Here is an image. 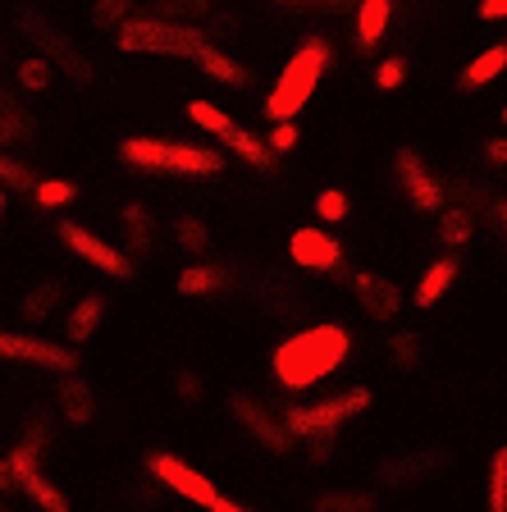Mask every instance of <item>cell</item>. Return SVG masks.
Listing matches in <instances>:
<instances>
[{
	"mask_svg": "<svg viewBox=\"0 0 507 512\" xmlns=\"http://www.w3.org/2000/svg\"><path fill=\"white\" fill-rule=\"evenodd\" d=\"M348 357H352V334L338 320H320V325H307V330H297L275 343L270 375H275V384L288 389V394H307L320 380L343 371Z\"/></svg>",
	"mask_w": 507,
	"mask_h": 512,
	"instance_id": "obj_1",
	"label": "cell"
},
{
	"mask_svg": "<svg viewBox=\"0 0 507 512\" xmlns=\"http://www.w3.org/2000/svg\"><path fill=\"white\" fill-rule=\"evenodd\" d=\"M46 448H51V421H46L42 412H32L28 421H23L14 448L5 453V462H10V471H14V490H19L37 512H74L69 494L46 476V462H42Z\"/></svg>",
	"mask_w": 507,
	"mask_h": 512,
	"instance_id": "obj_2",
	"label": "cell"
},
{
	"mask_svg": "<svg viewBox=\"0 0 507 512\" xmlns=\"http://www.w3.org/2000/svg\"><path fill=\"white\" fill-rule=\"evenodd\" d=\"M329 64H334V46H329L325 37H307V42L288 55V64L279 69L275 87H270V96H265V115H270V124H288V119H297L302 110H307V101L316 96L320 78L329 74Z\"/></svg>",
	"mask_w": 507,
	"mask_h": 512,
	"instance_id": "obj_3",
	"label": "cell"
},
{
	"mask_svg": "<svg viewBox=\"0 0 507 512\" xmlns=\"http://www.w3.org/2000/svg\"><path fill=\"white\" fill-rule=\"evenodd\" d=\"M119 160L133 165V170L192 174V179H206V174L224 170V151L201 147V142H183V138H147V133H133V138L119 142Z\"/></svg>",
	"mask_w": 507,
	"mask_h": 512,
	"instance_id": "obj_4",
	"label": "cell"
},
{
	"mask_svg": "<svg viewBox=\"0 0 507 512\" xmlns=\"http://www.w3.org/2000/svg\"><path fill=\"white\" fill-rule=\"evenodd\" d=\"M211 42L201 23H174L160 14H133L115 28V46L124 55H174V60H197L201 46Z\"/></svg>",
	"mask_w": 507,
	"mask_h": 512,
	"instance_id": "obj_5",
	"label": "cell"
},
{
	"mask_svg": "<svg viewBox=\"0 0 507 512\" xmlns=\"http://www.w3.org/2000/svg\"><path fill=\"white\" fill-rule=\"evenodd\" d=\"M375 394L370 389H343V394H329V398H316V403H293L284 412V426L293 430V439H334L338 430L348 426L352 416L370 412Z\"/></svg>",
	"mask_w": 507,
	"mask_h": 512,
	"instance_id": "obj_6",
	"label": "cell"
},
{
	"mask_svg": "<svg viewBox=\"0 0 507 512\" xmlns=\"http://www.w3.org/2000/svg\"><path fill=\"white\" fill-rule=\"evenodd\" d=\"M229 416H233V426L243 430L247 439H252L256 448H265V453H275V458H288L297 448V439H293V430L284 426V412H275V407L265 403V398H256V394H229Z\"/></svg>",
	"mask_w": 507,
	"mask_h": 512,
	"instance_id": "obj_7",
	"label": "cell"
},
{
	"mask_svg": "<svg viewBox=\"0 0 507 512\" xmlns=\"http://www.w3.org/2000/svg\"><path fill=\"white\" fill-rule=\"evenodd\" d=\"M14 23H19V32L32 42V51L46 55V60H51L55 69H60V74H69L74 83H83V87L96 78L92 60H87V55L78 51V46L69 42V37H64V32L55 28V23L46 19L42 10H19V14H14Z\"/></svg>",
	"mask_w": 507,
	"mask_h": 512,
	"instance_id": "obj_8",
	"label": "cell"
},
{
	"mask_svg": "<svg viewBox=\"0 0 507 512\" xmlns=\"http://www.w3.org/2000/svg\"><path fill=\"white\" fill-rule=\"evenodd\" d=\"M55 238L69 247V256H78V261L92 270H101L106 279H133V270H138V261H133L124 247L106 243V238L92 234V229L78 220H55Z\"/></svg>",
	"mask_w": 507,
	"mask_h": 512,
	"instance_id": "obj_9",
	"label": "cell"
},
{
	"mask_svg": "<svg viewBox=\"0 0 507 512\" xmlns=\"http://www.w3.org/2000/svg\"><path fill=\"white\" fill-rule=\"evenodd\" d=\"M0 357L5 362L37 366V371H55V375H74L83 366L78 362V348L42 339V334H28V330H0Z\"/></svg>",
	"mask_w": 507,
	"mask_h": 512,
	"instance_id": "obj_10",
	"label": "cell"
},
{
	"mask_svg": "<svg viewBox=\"0 0 507 512\" xmlns=\"http://www.w3.org/2000/svg\"><path fill=\"white\" fill-rule=\"evenodd\" d=\"M147 476L156 480L160 490L179 494L183 503H197V508H206V503L220 494V485H215L206 471H197L192 462H183L179 453H169V448H156V453H147Z\"/></svg>",
	"mask_w": 507,
	"mask_h": 512,
	"instance_id": "obj_11",
	"label": "cell"
},
{
	"mask_svg": "<svg viewBox=\"0 0 507 512\" xmlns=\"http://www.w3.org/2000/svg\"><path fill=\"white\" fill-rule=\"evenodd\" d=\"M393 179H398V192L407 197V206L421 215H439L444 211V183L430 170V160L416 147H398L393 151Z\"/></svg>",
	"mask_w": 507,
	"mask_h": 512,
	"instance_id": "obj_12",
	"label": "cell"
},
{
	"mask_svg": "<svg viewBox=\"0 0 507 512\" xmlns=\"http://www.w3.org/2000/svg\"><path fill=\"white\" fill-rule=\"evenodd\" d=\"M448 448H407V453H389L375 462V485L380 490H412L421 480H430L434 471L448 467Z\"/></svg>",
	"mask_w": 507,
	"mask_h": 512,
	"instance_id": "obj_13",
	"label": "cell"
},
{
	"mask_svg": "<svg viewBox=\"0 0 507 512\" xmlns=\"http://www.w3.org/2000/svg\"><path fill=\"white\" fill-rule=\"evenodd\" d=\"M288 261L302 270H316V275H338L348 261V247L338 243L325 224H302L288 234Z\"/></svg>",
	"mask_w": 507,
	"mask_h": 512,
	"instance_id": "obj_14",
	"label": "cell"
},
{
	"mask_svg": "<svg viewBox=\"0 0 507 512\" xmlns=\"http://www.w3.org/2000/svg\"><path fill=\"white\" fill-rule=\"evenodd\" d=\"M352 298H357L361 316L375 320V325H393L402 311V288L380 270H357L352 275Z\"/></svg>",
	"mask_w": 507,
	"mask_h": 512,
	"instance_id": "obj_15",
	"label": "cell"
},
{
	"mask_svg": "<svg viewBox=\"0 0 507 512\" xmlns=\"http://www.w3.org/2000/svg\"><path fill=\"white\" fill-rule=\"evenodd\" d=\"M106 316H110V298L106 293H83L78 302H69V311H64V343L69 348H83V343H92L96 334L106 330Z\"/></svg>",
	"mask_w": 507,
	"mask_h": 512,
	"instance_id": "obj_16",
	"label": "cell"
},
{
	"mask_svg": "<svg viewBox=\"0 0 507 512\" xmlns=\"http://www.w3.org/2000/svg\"><path fill=\"white\" fill-rule=\"evenodd\" d=\"M55 407H60V416L69 421L74 430L92 426L96 421V389L83 380V375H60V384H55Z\"/></svg>",
	"mask_w": 507,
	"mask_h": 512,
	"instance_id": "obj_17",
	"label": "cell"
},
{
	"mask_svg": "<svg viewBox=\"0 0 507 512\" xmlns=\"http://www.w3.org/2000/svg\"><path fill=\"white\" fill-rule=\"evenodd\" d=\"M393 23V0H357V14H352V42L361 55H375L384 42V32Z\"/></svg>",
	"mask_w": 507,
	"mask_h": 512,
	"instance_id": "obj_18",
	"label": "cell"
},
{
	"mask_svg": "<svg viewBox=\"0 0 507 512\" xmlns=\"http://www.w3.org/2000/svg\"><path fill=\"white\" fill-rule=\"evenodd\" d=\"M224 288H229V270L215 266V261H192V266H183L179 279H174V293H179V298H215Z\"/></svg>",
	"mask_w": 507,
	"mask_h": 512,
	"instance_id": "obj_19",
	"label": "cell"
},
{
	"mask_svg": "<svg viewBox=\"0 0 507 512\" xmlns=\"http://www.w3.org/2000/svg\"><path fill=\"white\" fill-rule=\"evenodd\" d=\"M457 284V256H434L430 266L421 270V279H416V293L412 302L421 311H430L434 302H444L448 298V288Z\"/></svg>",
	"mask_w": 507,
	"mask_h": 512,
	"instance_id": "obj_20",
	"label": "cell"
},
{
	"mask_svg": "<svg viewBox=\"0 0 507 512\" xmlns=\"http://www.w3.org/2000/svg\"><path fill=\"white\" fill-rule=\"evenodd\" d=\"M507 74V42L489 46V51H480L476 60L462 64V74H457V92H480V87L498 83V78Z\"/></svg>",
	"mask_w": 507,
	"mask_h": 512,
	"instance_id": "obj_21",
	"label": "cell"
},
{
	"mask_svg": "<svg viewBox=\"0 0 507 512\" xmlns=\"http://www.w3.org/2000/svg\"><path fill=\"white\" fill-rule=\"evenodd\" d=\"M60 298H64V279L60 275L32 279L28 293H23V302H19V316L32 320V325H46V320L55 316V307H60Z\"/></svg>",
	"mask_w": 507,
	"mask_h": 512,
	"instance_id": "obj_22",
	"label": "cell"
},
{
	"mask_svg": "<svg viewBox=\"0 0 507 512\" xmlns=\"http://www.w3.org/2000/svg\"><path fill=\"white\" fill-rule=\"evenodd\" d=\"M311 512H380V494L361 485H329L311 499Z\"/></svg>",
	"mask_w": 507,
	"mask_h": 512,
	"instance_id": "obj_23",
	"label": "cell"
},
{
	"mask_svg": "<svg viewBox=\"0 0 507 512\" xmlns=\"http://www.w3.org/2000/svg\"><path fill=\"white\" fill-rule=\"evenodd\" d=\"M197 64H201V74L215 78L220 87H247V83H252V69H247L243 60H233V55L224 51V46H215V42L201 46Z\"/></svg>",
	"mask_w": 507,
	"mask_h": 512,
	"instance_id": "obj_24",
	"label": "cell"
},
{
	"mask_svg": "<svg viewBox=\"0 0 507 512\" xmlns=\"http://www.w3.org/2000/svg\"><path fill=\"white\" fill-rule=\"evenodd\" d=\"M119 229H124V252L133 256V261L151 252L156 224H151V211L142 202H124V206H119Z\"/></svg>",
	"mask_w": 507,
	"mask_h": 512,
	"instance_id": "obj_25",
	"label": "cell"
},
{
	"mask_svg": "<svg viewBox=\"0 0 507 512\" xmlns=\"http://www.w3.org/2000/svg\"><path fill=\"white\" fill-rule=\"evenodd\" d=\"M220 147H229L233 156L243 160V165H252V170H275V151H270V142L265 138H256L252 128H243V124H233L229 133L220 138Z\"/></svg>",
	"mask_w": 507,
	"mask_h": 512,
	"instance_id": "obj_26",
	"label": "cell"
},
{
	"mask_svg": "<svg viewBox=\"0 0 507 512\" xmlns=\"http://www.w3.org/2000/svg\"><path fill=\"white\" fill-rule=\"evenodd\" d=\"M434 234H439L444 252H462L476 238V215L462 211V206H444V211L434 215Z\"/></svg>",
	"mask_w": 507,
	"mask_h": 512,
	"instance_id": "obj_27",
	"label": "cell"
},
{
	"mask_svg": "<svg viewBox=\"0 0 507 512\" xmlns=\"http://www.w3.org/2000/svg\"><path fill=\"white\" fill-rule=\"evenodd\" d=\"M174 243H179L192 261H206V256H211V247H215L211 224L201 220V215H179V220H174Z\"/></svg>",
	"mask_w": 507,
	"mask_h": 512,
	"instance_id": "obj_28",
	"label": "cell"
},
{
	"mask_svg": "<svg viewBox=\"0 0 507 512\" xmlns=\"http://www.w3.org/2000/svg\"><path fill=\"white\" fill-rule=\"evenodd\" d=\"M389 362H393V371H402V375H412V371H421V362H425V339L416 330H393L389 334Z\"/></svg>",
	"mask_w": 507,
	"mask_h": 512,
	"instance_id": "obj_29",
	"label": "cell"
},
{
	"mask_svg": "<svg viewBox=\"0 0 507 512\" xmlns=\"http://www.w3.org/2000/svg\"><path fill=\"white\" fill-rule=\"evenodd\" d=\"M32 202L42 206V211H64L69 202H78V183L64 179V174H46V179H37V188H32Z\"/></svg>",
	"mask_w": 507,
	"mask_h": 512,
	"instance_id": "obj_30",
	"label": "cell"
},
{
	"mask_svg": "<svg viewBox=\"0 0 507 512\" xmlns=\"http://www.w3.org/2000/svg\"><path fill=\"white\" fill-rule=\"evenodd\" d=\"M55 74H60V69H55L46 55H28V60H19V69H14V83H19L23 92L37 96V92H51Z\"/></svg>",
	"mask_w": 507,
	"mask_h": 512,
	"instance_id": "obj_31",
	"label": "cell"
},
{
	"mask_svg": "<svg viewBox=\"0 0 507 512\" xmlns=\"http://www.w3.org/2000/svg\"><path fill=\"white\" fill-rule=\"evenodd\" d=\"M169 394L179 398L188 412L206 403V380H201L197 366H174V371H169Z\"/></svg>",
	"mask_w": 507,
	"mask_h": 512,
	"instance_id": "obj_32",
	"label": "cell"
},
{
	"mask_svg": "<svg viewBox=\"0 0 507 512\" xmlns=\"http://www.w3.org/2000/svg\"><path fill=\"white\" fill-rule=\"evenodd\" d=\"M485 499H489V512H507V444H498L494 453H489Z\"/></svg>",
	"mask_w": 507,
	"mask_h": 512,
	"instance_id": "obj_33",
	"label": "cell"
},
{
	"mask_svg": "<svg viewBox=\"0 0 507 512\" xmlns=\"http://www.w3.org/2000/svg\"><path fill=\"white\" fill-rule=\"evenodd\" d=\"M188 119L201 128V133H211L215 142H220L224 133H229V128H233L229 110H220V106H215V101H201V96H197V101H188Z\"/></svg>",
	"mask_w": 507,
	"mask_h": 512,
	"instance_id": "obj_34",
	"label": "cell"
},
{
	"mask_svg": "<svg viewBox=\"0 0 507 512\" xmlns=\"http://www.w3.org/2000/svg\"><path fill=\"white\" fill-rule=\"evenodd\" d=\"M37 179H42V174H32L19 156H10V151H0V192H23V197H32Z\"/></svg>",
	"mask_w": 507,
	"mask_h": 512,
	"instance_id": "obj_35",
	"label": "cell"
},
{
	"mask_svg": "<svg viewBox=\"0 0 507 512\" xmlns=\"http://www.w3.org/2000/svg\"><path fill=\"white\" fill-rule=\"evenodd\" d=\"M352 211V197L343 188H320L316 192V215L325 220V229H334V224H343Z\"/></svg>",
	"mask_w": 507,
	"mask_h": 512,
	"instance_id": "obj_36",
	"label": "cell"
},
{
	"mask_svg": "<svg viewBox=\"0 0 507 512\" xmlns=\"http://www.w3.org/2000/svg\"><path fill=\"white\" fill-rule=\"evenodd\" d=\"M156 14L160 19H174V23H201L211 14V0H160Z\"/></svg>",
	"mask_w": 507,
	"mask_h": 512,
	"instance_id": "obj_37",
	"label": "cell"
},
{
	"mask_svg": "<svg viewBox=\"0 0 507 512\" xmlns=\"http://www.w3.org/2000/svg\"><path fill=\"white\" fill-rule=\"evenodd\" d=\"M0 119L10 124V133H14V142H23V138H32V115L19 106L10 96V87H0Z\"/></svg>",
	"mask_w": 507,
	"mask_h": 512,
	"instance_id": "obj_38",
	"label": "cell"
},
{
	"mask_svg": "<svg viewBox=\"0 0 507 512\" xmlns=\"http://www.w3.org/2000/svg\"><path fill=\"white\" fill-rule=\"evenodd\" d=\"M124 19H133V0H92L96 28H119Z\"/></svg>",
	"mask_w": 507,
	"mask_h": 512,
	"instance_id": "obj_39",
	"label": "cell"
},
{
	"mask_svg": "<svg viewBox=\"0 0 507 512\" xmlns=\"http://www.w3.org/2000/svg\"><path fill=\"white\" fill-rule=\"evenodd\" d=\"M279 10L288 14H343V10H357V0H275Z\"/></svg>",
	"mask_w": 507,
	"mask_h": 512,
	"instance_id": "obj_40",
	"label": "cell"
},
{
	"mask_svg": "<svg viewBox=\"0 0 507 512\" xmlns=\"http://www.w3.org/2000/svg\"><path fill=\"white\" fill-rule=\"evenodd\" d=\"M402 83H407V60H402V55H384V60L375 64V87H380V92H398Z\"/></svg>",
	"mask_w": 507,
	"mask_h": 512,
	"instance_id": "obj_41",
	"label": "cell"
},
{
	"mask_svg": "<svg viewBox=\"0 0 507 512\" xmlns=\"http://www.w3.org/2000/svg\"><path fill=\"white\" fill-rule=\"evenodd\" d=\"M270 151L275 156H288V151H297V142H302V128H297V119H288V124H275L270 128Z\"/></svg>",
	"mask_w": 507,
	"mask_h": 512,
	"instance_id": "obj_42",
	"label": "cell"
},
{
	"mask_svg": "<svg viewBox=\"0 0 507 512\" xmlns=\"http://www.w3.org/2000/svg\"><path fill=\"white\" fill-rule=\"evenodd\" d=\"M476 19H480V23L507 19V0H480V5H476Z\"/></svg>",
	"mask_w": 507,
	"mask_h": 512,
	"instance_id": "obj_43",
	"label": "cell"
},
{
	"mask_svg": "<svg viewBox=\"0 0 507 512\" xmlns=\"http://www.w3.org/2000/svg\"><path fill=\"white\" fill-rule=\"evenodd\" d=\"M485 160L498 165V170H507V133L503 138H485Z\"/></svg>",
	"mask_w": 507,
	"mask_h": 512,
	"instance_id": "obj_44",
	"label": "cell"
},
{
	"mask_svg": "<svg viewBox=\"0 0 507 512\" xmlns=\"http://www.w3.org/2000/svg\"><path fill=\"white\" fill-rule=\"evenodd\" d=\"M201 512H252V508H243V503H233V499H229V494H224V490H220V494H215V499H211V503H206V508H201Z\"/></svg>",
	"mask_w": 507,
	"mask_h": 512,
	"instance_id": "obj_45",
	"label": "cell"
},
{
	"mask_svg": "<svg viewBox=\"0 0 507 512\" xmlns=\"http://www.w3.org/2000/svg\"><path fill=\"white\" fill-rule=\"evenodd\" d=\"M494 220H498V234H503V247H507V197L494 202Z\"/></svg>",
	"mask_w": 507,
	"mask_h": 512,
	"instance_id": "obj_46",
	"label": "cell"
},
{
	"mask_svg": "<svg viewBox=\"0 0 507 512\" xmlns=\"http://www.w3.org/2000/svg\"><path fill=\"white\" fill-rule=\"evenodd\" d=\"M14 490V471H10V462L0 458V494H10Z\"/></svg>",
	"mask_w": 507,
	"mask_h": 512,
	"instance_id": "obj_47",
	"label": "cell"
},
{
	"mask_svg": "<svg viewBox=\"0 0 507 512\" xmlns=\"http://www.w3.org/2000/svg\"><path fill=\"white\" fill-rule=\"evenodd\" d=\"M5 197H10V192H0V220H5Z\"/></svg>",
	"mask_w": 507,
	"mask_h": 512,
	"instance_id": "obj_48",
	"label": "cell"
},
{
	"mask_svg": "<svg viewBox=\"0 0 507 512\" xmlns=\"http://www.w3.org/2000/svg\"><path fill=\"white\" fill-rule=\"evenodd\" d=\"M503 128H507V106H503Z\"/></svg>",
	"mask_w": 507,
	"mask_h": 512,
	"instance_id": "obj_49",
	"label": "cell"
},
{
	"mask_svg": "<svg viewBox=\"0 0 507 512\" xmlns=\"http://www.w3.org/2000/svg\"><path fill=\"white\" fill-rule=\"evenodd\" d=\"M0 512H10V508H5V499H0Z\"/></svg>",
	"mask_w": 507,
	"mask_h": 512,
	"instance_id": "obj_50",
	"label": "cell"
}]
</instances>
